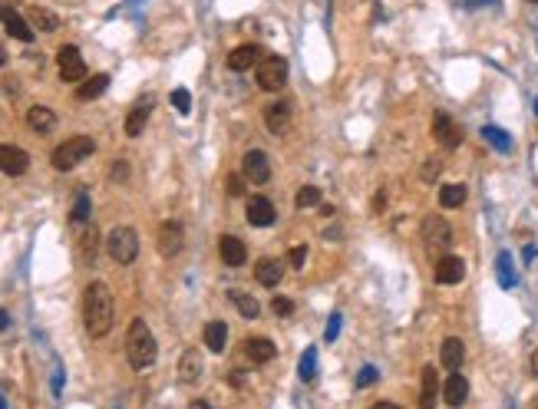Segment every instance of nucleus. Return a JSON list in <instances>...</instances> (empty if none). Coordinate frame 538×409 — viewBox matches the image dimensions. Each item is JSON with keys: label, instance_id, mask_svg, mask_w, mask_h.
I'll return each mask as SVG.
<instances>
[{"label": "nucleus", "instance_id": "1a4fd4ad", "mask_svg": "<svg viewBox=\"0 0 538 409\" xmlns=\"http://www.w3.org/2000/svg\"><path fill=\"white\" fill-rule=\"evenodd\" d=\"M245 215H248L251 228H268V225H274V218H278V211H274L271 198H264V195H251Z\"/></svg>", "mask_w": 538, "mask_h": 409}, {"label": "nucleus", "instance_id": "37998d69", "mask_svg": "<svg viewBox=\"0 0 538 409\" xmlns=\"http://www.w3.org/2000/svg\"><path fill=\"white\" fill-rule=\"evenodd\" d=\"M109 175H113V181H125L129 179V162H125V159H116L113 169H109Z\"/></svg>", "mask_w": 538, "mask_h": 409}, {"label": "nucleus", "instance_id": "49530a36", "mask_svg": "<svg viewBox=\"0 0 538 409\" xmlns=\"http://www.w3.org/2000/svg\"><path fill=\"white\" fill-rule=\"evenodd\" d=\"M189 409H212V406H208V403H205V400H195Z\"/></svg>", "mask_w": 538, "mask_h": 409}, {"label": "nucleus", "instance_id": "f257e3e1", "mask_svg": "<svg viewBox=\"0 0 538 409\" xmlns=\"http://www.w3.org/2000/svg\"><path fill=\"white\" fill-rule=\"evenodd\" d=\"M83 324L89 337H106L113 330V291L103 281H93L83 291Z\"/></svg>", "mask_w": 538, "mask_h": 409}, {"label": "nucleus", "instance_id": "dca6fc26", "mask_svg": "<svg viewBox=\"0 0 538 409\" xmlns=\"http://www.w3.org/2000/svg\"><path fill=\"white\" fill-rule=\"evenodd\" d=\"M218 254L221 261L228 267H241L245 261H248V247H245V241L235 238V235H221L218 238Z\"/></svg>", "mask_w": 538, "mask_h": 409}, {"label": "nucleus", "instance_id": "b1692460", "mask_svg": "<svg viewBox=\"0 0 538 409\" xmlns=\"http://www.w3.org/2000/svg\"><path fill=\"white\" fill-rule=\"evenodd\" d=\"M245 353H248L251 363H271L278 350H274V343H271L268 337H248V340H245Z\"/></svg>", "mask_w": 538, "mask_h": 409}, {"label": "nucleus", "instance_id": "8fccbe9b", "mask_svg": "<svg viewBox=\"0 0 538 409\" xmlns=\"http://www.w3.org/2000/svg\"><path fill=\"white\" fill-rule=\"evenodd\" d=\"M0 330H7V314L0 310Z\"/></svg>", "mask_w": 538, "mask_h": 409}, {"label": "nucleus", "instance_id": "4be33fe9", "mask_svg": "<svg viewBox=\"0 0 538 409\" xmlns=\"http://www.w3.org/2000/svg\"><path fill=\"white\" fill-rule=\"evenodd\" d=\"M281 277H284V267H281L278 257H261L258 264H254V281L261 287H278Z\"/></svg>", "mask_w": 538, "mask_h": 409}, {"label": "nucleus", "instance_id": "f704fd0d", "mask_svg": "<svg viewBox=\"0 0 538 409\" xmlns=\"http://www.w3.org/2000/svg\"><path fill=\"white\" fill-rule=\"evenodd\" d=\"M301 380H304V383L318 380V350H314V347H310V350L301 357Z\"/></svg>", "mask_w": 538, "mask_h": 409}, {"label": "nucleus", "instance_id": "7c9ffc66", "mask_svg": "<svg viewBox=\"0 0 538 409\" xmlns=\"http://www.w3.org/2000/svg\"><path fill=\"white\" fill-rule=\"evenodd\" d=\"M466 195H469V191H466V185H459V181H456V185H442L439 205L442 208H459V205H466Z\"/></svg>", "mask_w": 538, "mask_h": 409}, {"label": "nucleus", "instance_id": "e433bc0d", "mask_svg": "<svg viewBox=\"0 0 538 409\" xmlns=\"http://www.w3.org/2000/svg\"><path fill=\"white\" fill-rule=\"evenodd\" d=\"M245 175H228V179H225V191H228V198H241V195H245Z\"/></svg>", "mask_w": 538, "mask_h": 409}, {"label": "nucleus", "instance_id": "72a5a7b5", "mask_svg": "<svg viewBox=\"0 0 538 409\" xmlns=\"http://www.w3.org/2000/svg\"><path fill=\"white\" fill-rule=\"evenodd\" d=\"M294 205H298L301 211H304V208H318V205H320V189H318V185H304V189H298V198H294Z\"/></svg>", "mask_w": 538, "mask_h": 409}, {"label": "nucleus", "instance_id": "a18cd8bd", "mask_svg": "<svg viewBox=\"0 0 538 409\" xmlns=\"http://www.w3.org/2000/svg\"><path fill=\"white\" fill-rule=\"evenodd\" d=\"M370 409H403V406H396V403H376V406H370Z\"/></svg>", "mask_w": 538, "mask_h": 409}, {"label": "nucleus", "instance_id": "9d476101", "mask_svg": "<svg viewBox=\"0 0 538 409\" xmlns=\"http://www.w3.org/2000/svg\"><path fill=\"white\" fill-rule=\"evenodd\" d=\"M432 135H436V142H439L442 149H459V142H462V129L452 123L446 113L432 116Z\"/></svg>", "mask_w": 538, "mask_h": 409}, {"label": "nucleus", "instance_id": "f8f14e48", "mask_svg": "<svg viewBox=\"0 0 538 409\" xmlns=\"http://www.w3.org/2000/svg\"><path fill=\"white\" fill-rule=\"evenodd\" d=\"M185 247V231L179 221H165L159 228V254L162 257H175Z\"/></svg>", "mask_w": 538, "mask_h": 409}, {"label": "nucleus", "instance_id": "58836bf2", "mask_svg": "<svg viewBox=\"0 0 538 409\" xmlns=\"http://www.w3.org/2000/svg\"><path fill=\"white\" fill-rule=\"evenodd\" d=\"M172 106L182 116L189 113V109H192V96H189V89H172Z\"/></svg>", "mask_w": 538, "mask_h": 409}, {"label": "nucleus", "instance_id": "603ef678", "mask_svg": "<svg viewBox=\"0 0 538 409\" xmlns=\"http://www.w3.org/2000/svg\"><path fill=\"white\" fill-rule=\"evenodd\" d=\"M0 4H7V7H10V4H17V0H0Z\"/></svg>", "mask_w": 538, "mask_h": 409}, {"label": "nucleus", "instance_id": "864d4df0", "mask_svg": "<svg viewBox=\"0 0 538 409\" xmlns=\"http://www.w3.org/2000/svg\"><path fill=\"white\" fill-rule=\"evenodd\" d=\"M535 113H538V99H535Z\"/></svg>", "mask_w": 538, "mask_h": 409}, {"label": "nucleus", "instance_id": "f3484780", "mask_svg": "<svg viewBox=\"0 0 538 409\" xmlns=\"http://www.w3.org/2000/svg\"><path fill=\"white\" fill-rule=\"evenodd\" d=\"M30 169V155L17 145H0V172L4 175H23Z\"/></svg>", "mask_w": 538, "mask_h": 409}, {"label": "nucleus", "instance_id": "ea45409f", "mask_svg": "<svg viewBox=\"0 0 538 409\" xmlns=\"http://www.w3.org/2000/svg\"><path fill=\"white\" fill-rule=\"evenodd\" d=\"M376 380H380V373H376V366H364V370L357 373V386H360V390H366V386H374Z\"/></svg>", "mask_w": 538, "mask_h": 409}, {"label": "nucleus", "instance_id": "473e14b6", "mask_svg": "<svg viewBox=\"0 0 538 409\" xmlns=\"http://www.w3.org/2000/svg\"><path fill=\"white\" fill-rule=\"evenodd\" d=\"M89 211H93V205H89V191H79L77 201H73V211H69V221H73V225H86Z\"/></svg>", "mask_w": 538, "mask_h": 409}, {"label": "nucleus", "instance_id": "2f4dec72", "mask_svg": "<svg viewBox=\"0 0 538 409\" xmlns=\"http://www.w3.org/2000/svg\"><path fill=\"white\" fill-rule=\"evenodd\" d=\"M482 135H486V142H489L492 149H499V152H512V139H509L505 129H499V125H486Z\"/></svg>", "mask_w": 538, "mask_h": 409}, {"label": "nucleus", "instance_id": "cd10ccee", "mask_svg": "<svg viewBox=\"0 0 538 409\" xmlns=\"http://www.w3.org/2000/svg\"><path fill=\"white\" fill-rule=\"evenodd\" d=\"M106 89H109V77H106V73H96V77L83 79V83L77 86V99H79V103H89V99L103 96Z\"/></svg>", "mask_w": 538, "mask_h": 409}, {"label": "nucleus", "instance_id": "7ed1b4c3", "mask_svg": "<svg viewBox=\"0 0 538 409\" xmlns=\"http://www.w3.org/2000/svg\"><path fill=\"white\" fill-rule=\"evenodd\" d=\"M93 152H96V142H93L89 135H69L67 142H60L57 149H53L50 162H53L57 172H69V169H77L79 162H86Z\"/></svg>", "mask_w": 538, "mask_h": 409}, {"label": "nucleus", "instance_id": "c756f323", "mask_svg": "<svg viewBox=\"0 0 538 409\" xmlns=\"http://www.w3.org/2000/svg\"><path fill=\"white\" fill-rule=\"evenodd\" d=\"M99 251V231L93 225H86V231L79 235V261L83 264H93V257Z\"/></svg>", "mask_w": 538, "mask_h": 409}, {"label": "nucleus", "instance_id": "412c9836", "mask_svg": "<svg viewBox=\"0 0 538 409\" xmlns=\"http://www.w3.org/2000/svg\"><path fill=\"white\" fill-rule=\"evenodd\" d=\"M202 373H205V360H202V353L195 350H185L182 353V360H179V380L182 383H198L202 380Z\"/></svg>", "mask_w": 538, "mask_h": 409}, {"label": "nucleus", "instance_id": "a878e982", "mask_svg": "<svg viewBox=\"0 0 538 409\" xmlns=\"http://www.w3.org/2000/svg\"><path fill=\"white\" fill-rule=\"evenodd\" d=\"M202 337H205V347H208V350L221 353L228 347V324H225V320H208Z\"/></svg>", "mask_w": 538, "mask_h": 409}, {"label": "nucleus", "instance_id": "4468645a", "mask_svg": "<svg viewBox=\"0 0 538 409\" xmlns=\"http://www.w3.org/2000/svg\"><path fill=\"white\" fill-rule=\"evenodd\" d=\"M0 23L7 27L10 37L23 40V43H30V40H33V27H30V20H23L17 10L7 7V4H0Z\"/></svg>", "mask_w": 538, "mask_h": 409}, {"label": "nucleus", "instance_id": "f03ea898", "mask_svg": "<svg viewBox=\"0 0 538 409\" xmlns=\"http://www.w3.org/2000/svg\"><path fill=\"white\" fill-rule=\"evenodd\" d=\"M125 357L133 363V370H149L159 357V343H155L152 330L145 324L142 317H135L129 324V333H125Z\"/></svg>", "mask_w": 538, "mask_h": 409}, {"label": "nucleus", "instance_id": "9b49d317", "mask_svg": "<svg viewBox=\"0 0 538 409\" xmlns=\"http://www.w3.org/2000/svg\"><path fill=\"white\" fill-rule=\"evenodd\" d=\"M432 277H436V284H459L462 277H466V261L456 254H442L439 261H436Z\"/></svg>", "mask_w": 538, "mask_h": 409}, {"label": "nucleus", "instance_id": "a19ab883", "mask_svg": "<svg viewBox=\"0 0 538 409\" xmlns=\"http://www.w3.org/2000/svg\"><path fill=\"white\" fill-rule=\"evenodd\" d=\"M271 310H274L278 317H291L294 314V301H288V297H274V301H271Z\"/></svg>", "mask_w": 538, "mask_h": 409}, {"label": "nucleus", "instance_id": "4c0bfd02", "mask_svg": "<svg viewBox=\"0 0 538 409\" xmlns=\"http://www.w3.org/2000/svg\"><path fill=\"white\" fill-rule=\"evenodd\" d=\"M439 172H442L439 159H426L423 169H420V179H423V181H436V179H439Z\"/></svg>", "mask_w": 538, "mask_h": 409}, {"label": "nucleus", "instance_id": "6e6552de", "mask_svg": "<svg viewBox=\"0 0 538 409\" xmlns=\"http://www.w3.org/2000/svg\"><path fill=\"white\" fill-rule=\"evenodd\" d=\"M241 175H245L251 185H264V181L271 179L268 152H261V149H248L245 159H241Z\"/></svg>", "mask_w": 538, "mask_h": 409}, {"label": "nucleus", "instance_id": "2eb2a0df", "mask_svg": "<svg viewBox=\"0 0 538 409\" xmlns=\"http://www.w3.org/2000/svg\"><path fill=\"white\" fill-rule=\"evenodd\" d=\"M149 116H152V96L139 99V103L129 109V116H125V135H129V139H139L145 123H149Z\"/></svg>", "mask_w": 538, "mask_h": 409}, {"label": "nucleus", "instance_id": "5fc2aeb1", "mask_svg": "<svg viewBox=\"0 0 538 409\" xmlns=\"http://www.w3.org/2000/svg\"><path fill=\"white\" fill-rule=\"evenodd\" d=\"M529 4H538V0H529Z\"/></svg>", "mask_w": 538, "mask_h": 409}, {"label": "nucleus", "instance_id": "aec40b11", "mask_svg": "<svg viewBox=\"0 0 538 409\" xmlns=\"http://www.w3.org/2000/svg\"><path fill=\"white\" fill-rule=\"evenodd\" d=\"M462 360H466V343H462L459 337H446L439 347V363L449 373H456L462 366Z\"/></svg>", "mask_w": 538, "mask_h": 409}, {"label": "nucleus", "instance_id": "39448f33", "mask_svg": "<svg viewBox=\"0 0 538 409\" xmlns=\"http://www.w3.org/2000/svg\"><path fill=\"white\" fill-rule=\"evenodd\" d=\"M423 245H426V251H430L436 261L442 257V251H449L452 228H449V221L442 218V215H430V218L423 221Z\"/></svg>", "mask_w": 538, "mask_h": 409}, {"label": "nucleus", "instance_id": "0eeeda50", "mask_svg": "<svg viewBox=\"0 0 538 409\" xmlns=\"http://www.w3.org/2000/svg\"><path fill=\"white\" fill-rule=\"evenodd\" d=\"M57 63H60V77H63V83H83V79H86V63H83V57H79V50L73 47V43L60 47Z\"/></svg>", "mask_w": 538, "mask_h": 409}, {"label": "nucleus", "instance_id": "de8ad7c7", "mask_svg": "<svg viewBox=\"0 0 538 409\" xmlns=\"http://www.w3.org/2000/svg\"><path fill=\"white\" fill-rule=\"evenodd\" d=\"M486 4H495V0H469V7H486Z\"/></svg>", "mask_w": 538, "mask_h": 409}, {"label": "nucleus", "instance_id": "09e8293b", "mask_svg": "<svg viewBox=\"0 0 538 409\" xmlns=\"http://www.w3.org/2000/svg\"><path fill=\"white\" fill-rule=\"evenodd\" d=\"M532 373L538 376V350H535V357H532Z\"/></svg>", "mask_w": 538, "mask_h": 409}, {"label": "nucleus", "instance_id": "79ce46f5", "mask_svg": "<svg viewBox=\"0 0 538 409\" xmlns=\"http://www.w3.org/2000/svg\"><path fill=\"white\" fill-rule=\"evenodd\" d=\"M288 261H291V267H298V271H301V267L308 264V247H304V245H298V247H291V254H288Z\"/></svg>", "mask_w": 538, "mask_h": 409}, {"label": "nucleus", "instance_id": "c9c22d12", "mask_svg": "<svg viewBox=\"0 0 538 409\" xmlns=\"http://www.w3.org/2000/svg\"><path fill=\"white\" fill-rule=\"evenodd\" d=\"M499 284L502 287H515V271H512V254L502 251L499 254Z\"/></svg>", "mask_w": 538, "mask_h": 409}, {"label": "nucleus", "instance_id": "a211bd4d", "mask_svg": "<svg viewBox=\"0 0 538 409\" xmlns=\"http://www.w3.org/2000/svg\"><path fill=\"white\" fill-rule=\"evenodd\" d=\"M439 400V373L436 366H423L420 373V409H436Z\"/></svg>", "mask_w": 538, "mask_h": 409}, {"label": "nucleus", "instance_id": "6ab92c4d", "mask_svg": "<svg viewBox=\"0 0 538 409\" xmlns=\"http://www.w3.org/2000/svg\"><path fill=\"white\" fill-rule=\"evenodd\" d=\"M258 63H261V50L254 43H241V47H235L228 53V69H235V73H245V69L258 67Z\"/></svg>", "mask_w": 538, "mask_h": 409}, {"label": "nucleus", "instance_id": "393cba45", "mask_svg": "<svg viewBox=\"0 0 538 409\" xmlns=\"http://www.w3.org/2000/svg\"><path fill=\"white\" fill-rule=\"evenodd\" d=\"M27 125L33 133H50L57 125V113L50 106H30L27 109Z\"/></svg>", "mask_w": 538, "mask_h": 409}, {"label": "nucleus", "instance_id": "3c124183", "mask_svg": "<svg viewBox=\"0 0 538 409\" xmlns=\"http://www.w3.org/2000/svg\"><path fill=\"white\" fill-rule=\"evenodd\" d=\"M4 63H7V50L0 47V67H4Z\"/></svg>", "mask_w": 538, "mask_h": 409}, {"label": "nucleus", "instance_id": "bb28decb", "mask_svg": "<svg viewBox=\"0 0 538 409\" xmlns=\"http://www.w3.org/2000/svg\"><path fill=\"white\" fill-rule=\"evenodd\" d=\"M27 20H30V27L40 30V33H53V30H60V17L47 7H30Z\"/></svg>", "mask_w": 538, "mask_h": 409}, {"label": "nucleus", "instance_id": "ddd939ff", "mask_svg": "<svg viewBox=\"0 0 538 409\" xmlns=\"http://www.w3.org/2000/svg\"><path fill=\"white\" fill-rule=\"evenodd\" d=\"M466 400H469V380H466L462 373H449L446 383H442V403L452 406V409H459Z\"/></svg>", "mask_w": 538, "mask_h": 409}, {"label": "nucleus", "instance_id": "20e7f679", "mask_svg": "<svg viewBox=\"0 0 538 409\" xmlns=\"http://www.w3.org/2000/svg\"><path fill=\"white\" fill-rule=\"evenodd\" d=\"M106 251L116 264H133L135 254H139V235L129 225H116L106 235Z\"/></svg>", "mask_w": 538, "mask_h": 409}, {"label": "nucleus", "instance_id": "423d86ee", "mask_svg": "<svg viewBox=\"0 0 538 409\" xmlns=\"http://www.w3.org/2000/svg\"><path fill=\"white\" fill-rule=\"evenodd\" d=\"M254 79L261 89L278 93L281 86L288 83V60L284 57H261V63L254 67Z\"/></svg>", "mask_w": 538, "mask_h": 409}, {"label": "nucleus", "instance_id": "c03bdc74", "mask_svg": "<svg viewBox=\"0 0 538 409\" xmlns=\"http://www.w3.org/2000/svg\"><path fill=\"white\" fill-rule=\"evenodd\" d=\"M337 333H340V317H330V324H327V333H324V337H327V343H334L337 340Z\"/></svg>", "mask_w": 538, "mask_h": 409}, {"label": "nucleus", "instance_id": "c85d7f7f", "mask_svg": "<svg viewBox=\"0 0 538 409\" xmlns=\"http://www.w3.org/2000/svg\"><path fill=\"white\" fill-rule=\"evenodd\" d=\"M228 301L235 307H238V314L241 317H248V320H258V314H261V304L254 301L251 294H245V291H228Z\"/></svg>", "mask_w": 538, "mask_h": 409}, {"label": "nucleus", "instance_id": "5701e85b", "mask_svg": "<svg viewBox=\"0 0 538 409\" xmlns=\"http://www.w3.org/2000/svg\"><path fill=\"white\" fill-rule=\"evenodd\" d=\"M264 123H268V129L274 135L281 133H288V125H291V106L281 99V103H271L268 109H264Z\"/></svg>", "mask_w": 538, "mask_h": 409}]
</instances>
